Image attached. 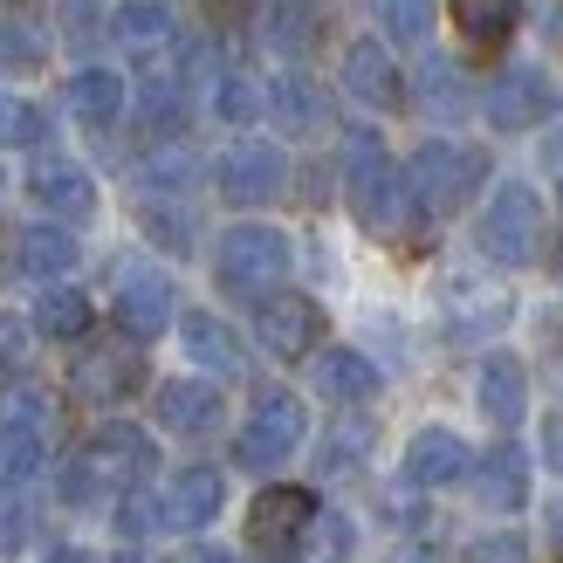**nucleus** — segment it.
<instances>
[{
    "label": "nucleus",
    "mask_w": 563,
    "mask_h": 563,
    "mask_svg": "<svg viewBox=\"0 0 563 563\" xmlns=\"http://www.w3.org/2000/svg\"><path fill=\"white\" fill-rule=\"evenodd\" d=\"M152 474H158L152 433H137V427H103L97 440H82L76 461L63 467V501H69V509H97L103 495L145 488Z\"/></svg>",
    "instance_id": "nucleus-1"
},
{
    "label": "nucleus",
    "mask_w": 563,
    "mask_h": 563,
    "mask_svg": "<svg viewBox=\"0 0 563 563\" xmlns=\"http://www.w3.org/2000/svg\"><path fill=\"white\" fill-rule=\"evenodd\" d=\"M289 268H296V247L268 220H241V228H228L213 241V282L234 302H268L289 282Z\"/></svg>",
    "instance_id": "nucleus-2"
},
{
    "label": "nucleus",
    "mask_w": 563,
    "mask_h": 563,
    "mask_svg": "<svg viewBox=\"0 0 563 563\" xmlns=\"http://www.w3.org/2000/svg\"><path fill=\"white\" fill-rule=\"evenodd\" d=\"M344 186H351V213H357L364 234H385V241L406 234L412 192H406V173L385 158V145H378L372 131L351 137V152H344Z\"/></svg>",
    "instance_id": "nucleus-3"
},
{
    "label": "nucleus",
    "mask_w": 563,
    "mask_h": 563,
    "mask_svg": "<svg viewBox=\"0 0 563 563\" xmlns=\"http://www.w3.org/2000/svg\"><path fill=\"white\" fill-rule=\"evenodd\" d=\"M482 186H488V152H482V145H454V137H433V145H419L412 165H406L412 207L433 213V220L461 213Z\"/></svg>",
    "instance_id": "nucleus-4"
},
{
    "label": "nucleus",
    "mask_w": 563,
    "mask_h": 563,
    "mask_svg": "<svg viewBox=\"0 0 563 563\" xmlns=\"http://www.w3.org/2000/svg\"><path fill=\"white\" fill-rule=\"evenodd\" d=\"M482 255L501 262V268H529L543 255V200H537V186H495V200L482 213Z\"/></svg>",
    "instance_id": "nucleus-5"
},
{
    "label": "nucleus",
    "mask_w": 563,
    "mask_h": 563,
    "mask_svg": "<svg viewBox=\"0 0 563 563\" xmlns=\"http://www.w3.org/2000/svg\"><path fill=\"white\" fill-rule=\"evenodd\" d=\"M213 192L228 207H268V200L289 192V158H282V145H268V137H241V145L220 152Z\"/></svg>",
    "instance_id": "nucleus-6"
},
{
    "label": "nucleus",
    "mask_w": 563,
    "mask_h": 563,
    "mask_svg": "<svg viewBox=\"0 0 563 563\" xmlns=\"http://www.w3.org/2000/svg\"><path fill=\"white\" fill-rule=\"evenodd\" d=\"M296 446H302V399L296 391H262L255 412H247V427H241V440H234V461L247 474H275Z\"/></svg>",
    "instance_id": "nucleus-7"
},
{
    "label": "nucleus",
    "mask_w": 563,
    "mask_h": 563,
    "mask_svg": "<svg viewBox=\"0 0 563 563\" xmlns=\"http://www.w3.org/2000/svg\"><path fill=\"white\" fill-rule=\"evenodd\" d=\"M137 378H145V351L131 336H103V344H82L76 372H69V391L82 406H124Z\"/></svg>",
    "instance_id": "nucleus-8"
},
{
    "label": "nucleus",
    "mask_w": 563,
    "mask_h": 563,
    "mask_svg": "<svg viewBox=\"0 0 563 563\" xmlns=\"http://www.w3.org/2000/svg\"><path fill=\"white\" fill-rule=\"evenodd\" d=\"M309 522H317V495L309 488H262L247 501V543L262 556H296Z\"/></svg>",
    "instance_id": "nucleus-9"
},
{
    "label": "nucleus",
    "mask_w": 563,
    "mask_h": 563,
    "mask_svg": "<svg viewBox=\"0 0 563 563\" xmlns=\"http://www.w3.org/2000/svg\"><path fill=\"white\" fill-rule=\"evenodd\" d=\"M255 336H262V351L282 357V364H296V357H317L323 344V309L296 296V289H275L268 302H255Z\"/></svg>",
    "instance_id": "nucleus-10"
},
{
    "label": "nucleus",
    "mask_w": 563,
    "mask_h": 563,
    "mask_svg": "<svg viewBox=\"0 0 563 563\" xmlns=\"http://www.w3.org/2000/svg\"><path fill=\"white\" fill-rule=\"evenodd\" d=\"M550 76L543 69H501L495 82H488V97H482V110H488V124L495 131H537L543 118H550Z\"/></svg>",
    "instance_id": "nucleus-11"
},
{
    "label": "nucleus",
    "mask_w": 563,
    "mask_h": 563,
    "mask_svg": "<svg viewBox=\"0 0 563 563\" xmlns=\"http://www.w3.org/2000/svg\"><path fill=\"white\" fill-rule=\"evenodd\" d=\"M27 200H35L55 228H76V220L97 213V179L69 158H42L35 173H27Z\"/></svg>",
    "instance_id": "nucleus-12"
},
{
    "label": "nucleus",
    "mask_w": 563,
    "mask_h": 563,
    "mask_svg": "<svg viewBox=\"0 0 563 563\" xmlns=\"http://www.w3.org/2000/svg\"><path fill=\"white\" fill-rule=\"evenodd\" d=\"M152 419L165 433H179V440H207L220 419H228V406H220V391L207 378H165L152 391Z\"/></svg>",
    "instance_id": "nucleus-13"
},
{
    "label": "nucleus",
    "mask_w": 563,
    "mask_h": 563,
    "mask_svg": "<svg viewBox=\"0 0 563 563\" xmlns=\"http://www.w3.org/2000/svg\"><path fill=\"white\" fill-rule=\"evenodd\" d=\"M173 323V282H165L158 268H124L118 275V330L131 336V344H152V336Z\"/></svg>",
    "instance_id": "nucleus-14"
},
{
    "label": "nucleus",
    "mask_w": 563,
    "mask_h": 563,
    "mask_svg": "<svg viewBox=\"0 0 563 563\" xmlns=\"http://www.w3.org/2000/svg\"><path fill=\"white\" fill-rule=\"evenodd\" d=\"M344 90L364 110H399L406 103V76H399V63H391L385 42H351L344 48Z\"/></svg>",
    "instance_id": "nucleus-15"
},
{
    "label": "nucleus",
    "mask_w": 563,
    "mask_h": 563,
    "mask_svg": "<svg viewBox=\"0 0 563 563\" xmlns=\"http://www.w3.org/2000/svg\"><path fill=\"white\" fill-rule=\"evenodd\" d=\"M467 467H474L467 440L446 433V427L412 433V446H406V482L412 488H454V482H467Z\"/></svg>",
    "instance_id": "nucleus-16"
},
{
    "label": "nucleus",
    "mask_w": 563,
    "mask_h": 563,
    "mask_svg": "<svg viewBox=\"0 0 563 563\" xmlns=\"http://www.w3.org/2000/svg\"><path fill=\"white\" fill-rule=\"evenodd\" d=\"M467 474H474V495H482V509H495V516H509V509H522V501H529V454H522L516 440L488 446V454L474 461Z\"/></svg>",
    "instance_id": "nucleus-17"
},
{
    "label": "nucleus",
    "mask_w": 563,
    "mask_h": 563,
    "mask_svg": "<svg viewBox=\"0 0 563 563\" xmlns=\"http://www.w3.org/2000/svg\"><path fill=\"white\" fill-rule=\"evenodd\" d=\"M179 336H186V357L200 364V372H213V378H241V372H247L241 336L220 323L213 309H192V317H179Z\"/></svg>",
    "instance_id": "nucleus-18"
},
{
    "label": "nucleus",
    "mask_w": 563,
    "mask_h": 563,
    "mask_svg": "<svg viewBox=\"0 0 563 563\" xmlns=\"http://www.w3.org/2000/svg\"><path fill=\"white\" fill-rule=\"evenodd\" d=\"M474 399H482V412L495 419V427H522V412H529V372H522V357L495 351L482 364V378H474Z\"/></svg>",
    "instance_id": "nucleus-19"
},
{
    "label": "nucleus",
    "mask_w": 563,
    "mask_h": 563,
    "mask_svg": "<svg viewBox=\"0 0 563 563\" xmlns=\"http://www.w3.org/2000/svg\"><path fill=\"white\" fill-rule=\"evenodd\" d=\"M309 378H317V391H323L330 406H364V399H378V364L364 357V351H317Z\"/></svg>",
    "instance_id": "nucleus-20"
},
{
    "label": "nucleus",
    "mask_w": 563,
    "mask_h": 563,
    "mask_svg": "<svg viewBox=\"0 0 563 563\" xmlns=\"http://www.w3.org/2000/svg\"><path fill=\"white\" fill-rule=\"evenodd\" d=\"M220 501H228V482H220L213 467H179L173 488H165V522L173 529H207L220 516Z\"/></svg>",
    "instance_id": "nucleus-21"
},
{
    "label": "nucleus",
    "mask_w": 563,
    "mask_h": 563,
    "mask_svg": "<svg viewBox=\"0 0 563 563\" xmlns=\"http://www.w3.org/2000/svg\"><path fill=\"white\" fill-rule=\"evenodd\" d=\"M268 110H275V124L289 137H323L330 131V97L309 76H275L268 82Z\"/></svg>",
    "instance_id": "nucleus-22"
},
{
    "label": "nucleus",
    "mask_w": 563,
    "mask_h": 563,
    "mask_svg": "<svg viewBox=\"0 0 563 563\" xmlns=\"http://www.w3.org/2000/svg\"><path fill=\"white\" fill-rule=\"evenodd\" d=\"M14 268H21V275H42V282L69 275V268H76V234L55 228V220H42V228H21V234H14Z\"/></svg>",
    "instance_id": "nucleus-23"
},
{
    "label": "nucleus",
    "mask_w": 563,
    "mask_h": 563,
    "mask_svg": "<svg viewBox=\"0 0 563 563\" xmlns=\"http://www.w3.org/2000/svg\"><path fill=\"white\" fill-rule=\"evenodd\" d=\"M69 110H76V124H90V131L118 124V110H124V76H118V69H76Z\"/></svg>",
    "instance_id": "nucleus-24"
},
{
    "label": "nucleus",
    "mask_w": 563,
    "mask_h": 563,
    "mask_svg": "<svg viewBox=\"0 0 563 563\" xmlns=\"http://www.w3.org/2000/svg\"><path fill=\"white\" fill-rule=\"evenodd\" d=\"M35 330L55 336V344H82V336H90V296L69 289V282L42 289V296H35Z\"/></svg>",
    "instance_id": "nucleus-25"
},
{
    "label": "nucleus",
    "mask_w": 563,
    "mask_h": 563,
    "mask_svg": "<svg viewBox=\"0 0 563 563\" xmlns=\"http://www.w3.org/2000/svg\"><path fill=\"white\" fill-rule=\"evenodd\" d=\"M454 27L474 55H488L516 35V0H454Z\"/></svg>",
    "instance_id": "nucleus-26"
},
{
    "label": "nucleus",
    "mask_w": 563,
    "mask_h": 563,
    "mask_svg": "<svg viewBox=\"0 0 563 563\" xmlns=\"http://www.w3.org/2000/svg\"><path fill=\"white\" fill-rule=\"evenodd\" d=\"M42 454H48V446H42V427H35V419H0V482H8V488H27V482H35V474H42Z\"/></svg>",
    "instance_id": "nucleus-27"
},
{
    "label": "nucleus",
    "mask_w": 563,
    "mask_h": 563,
    "mask_svg": "<svg viewBox=\"0 0 563 563\" xmlns=\"http://www.w3.org/2000/svg\"><path fill=\"white\" fill-rule=\"evenodd\" d=\"M110 35L137 55H152V48L173 42V8H165V0H124V8L110 14Z\"/></svg>",
    "instance_id": "nucleus-28"
},
{
    "label": "nucleus",
    "mask_w": 563,
    "mask_h": 563,
    "mask_svg": "<svg viewBox=\"0 0 563 563\" xmlns=\"http://www.w3.org/2000/svg\"><path fill=\"white\" fill-rule=\"evenodd\" d=\"M192 186H200V158L192 152H158L145 173H137V200H186L192 207Z\"/></svg>",
    "instance_id": "nucleus-29"
},
{
    "label": "nucleus",
    "mask_w": 563,
    "mask_h": 563,
    "mask_svg": "<svg viewBox=\"0 0 563 563\" xmlns=\"http://www.w3.org/2000/svg\"><path fill=\"white\" fill-rule=\"evenodd\" d=\"M419 103L433 110V118H467V82H461V69L446 63V55H427V63H419Z\"/></svg>",
    "instance_id": "nucleus-30"
},
{
    "label": "nucleus",
    "mask_w": 563,
    "mask_h": 563,
    "mask_svg": "<svg viewBox=\"0 0 563 563\" xmlns=\"http://www.w3.org/2000/svg\"><path fill=\"white\" fill-rule=\"evenodd\" d=\"M364 454H372V419H336V427L323 433V446H317V474H351Z\"/></svg>",
    "instance_id": "nucleus-31"
},
{
    "label": "nucleus",
    "mask_w": 563,
    "mask_h": 563,
    "mask_svg": "<svg viewBox=\"0 0 563 563\" xmlns=\"http://www.w3.org/2000/svg\"><path fill=\"white\" fill-rule=\"evenodd\" d=\"M137 213H145V234H152L158 247H173V255H186L192 234H200V220H192L186 200H137Z\"/></svg>",
    "instance_id": "nucleus-32"
},
{
    "label": "nucleus",
    "mask_w": 563,
    "mask_h": 563,
    "mask_svg": "<svg viewBox=\"0 0 563 563\" xmlns=\"http://www.w3.org/2000/svg\"><path fill=\"white\" fill-rule=\"evenodd\" d=\"M137 110H145L152 131H179V118H186V82L165 76V69H152L145 82H137Z\"/></svg>",
    "instance_id": "nucleus-33"
},
{
    "label": "nucleus",
    "mask_w": 563,
    "mask_h": 563,
    "mask_svg": "<svg viewBox=\"0 0 563 563\" xmlns=\"http://www.w3.org/2000/svg\"><path fill=\"white\" fill-rule=\"evenodd\" d=\"M317 8L309 0H282V8L268 14V42L282 48V55H309V42H317Z\"/></svg>",
    "instance_id": "nucleus-34"
},
{
    "label": "nucleus",
    "mask_w": 563,
    "mask_h": 563,
    "mask_svg": "<svg viewBox=\"0 0 563 563\" xmlns=\"http://www.w3.org/2000/svg\"><path fill=\"white\" fill-rule=\"evenodd\" d=\"M118 529H124L131 543L158 537V529H165V495H158L152 482H145V488H124V495H118Z\"/></svg>",
    "instance_id": "nucleus-35"
},
{
    "label": "nucleus",
    "mask_w": 563,
    "mask_h": 563,
    "mask_svg": "<svg viewBox=\"0 0 563 563\" xmlns=\"http://www.w3.org/2000/svg\"><path fill=\"white\" fill-rule=\"evenodd\" d=\"M378 21L391 42H427L433 35V0H378Z\"/></svg>",
    "instance_id": "nucleus-36"
},
{
    "label": "nucleus",
    "mask_w": 563,
    "mask_h": 563,
    "mask_svg": "<svg viewBox=\"0 0 563 563\" xmlns=\"http://www.w3.org/2000/svg\"><path fill=\"white\" fill-rule=\"evenodd\" d=\"M262 103H268V97H262L247 76H220V97H213V110H220L228 124H255V118H262Z\"/></svg>",
    "instance_id": "nucleus-37"
},
{
    "label": "nucleus",
    "mask_w": 563,
    "mask_h": 563,
    "mask_svg": "<svg viewBox=\"0 0 563 563\" xmlns=\"http://www.w3.org/2000/svg\"><path fill=\"white\" fill-rule=\"evenodd\" d=\"M35 137H42V110L0 90V145H35Z\"/></svg>",
    "instance_id": "nucleus-38"
},
{
    "label": "nucleus",
    "mask_w": 563,
    "mask_h": 563,
    "mask_svg": "<svg viewBox=\"0 0 563 563\" xmlns=\"http://www.w3.org/2000/svg\"><path fill=\"white\" fill-rule=\"evenodd\" d=\"M467 563H529V543L516 537V529H495V537L467 543Z\"/></svg>",
    "instance_id": "nucleus-39"
},
{
    "label": "nucleus",
    "mask_w": 563,
    "mask_h": 563,
    "mask_svg": "<svg viewBox=\"0 0 563 563\" xmlns=\"http://www.w3.org/2000/svg\"><path fill=\"white\" fill-rule=\"evenodd\" d=\"M55 14H63L69 42H90V35H97V21H103V0H55Z\"/></svg>",
    "instance_id": "nucleus-40"
},
{
    "label": "nucleus",
    "mask_w": 563,
    "mask_h": 563,
    "mask_svg": "<svg viewBox=\"0 0 563 563\" xmlns=\"http://www.w3.org/2000/svg\"><path fill=\"white\" fill-rule=\"evenodd\" d=\"M0 372H27V317H0Z\"/></svg>",
    "instance_id": "nucleus-41"
},
{
    "label": "nucleus",
    "mask_w": 563,
    "mask_h": 563,
    "mask_svg": "<svg viewBox=\"0 0 563 563\" xmlns=\"http://www.w3.org/2000/svg\"><path fill=\"white\" fill-rule=\"evenodd\" d=\"M309 537H317L323 556H344V550H351V522H344V516H317V522H309Z\"/></svg>",
    "instance_id": "nucleus-42"
},
{
    "label": "nucleus",
    "mask_w": 563,
    "mask_h": 563,
    "mask_svg": "<svg viewBox=\"0 0 563 563\" xmlns=\"http://www.w3.org/2000/svg\"><path fill=\"white\" fill-rule=\"evenodd\" d=\"M543 461H550V474H563V412L543 419Z\"/></svg>",
    "instance_id": "nucleus-43"
},
{
    "label": "nucleus",
    "mask_w": 563,
    "mask_h": 563,
    "mask_svg": "<svg viewBox=\"0 0 563 563\" xmlns=\"http://www.w3.org/2000/svg\"><path fill=\"white\" fill-rule=\"evenodd\" d=\"M550 173H556V186H563V131L550 137Z\"/></svg>",
    "instance_id": "nucleus-44"
},
{
    "label": "nucleus",
    "mask_w": 563,
    "mask_h": 563,
    "mask_svg": "<svg viewBox=\"0 0 563 563\" xmlns=\"http://www.w3.org/2000/svg\"><path fill=\"white\" fill-rule=\"evenodd\" d=\"M192 563H234L228 550H192Z\"/></svg>",
    "instance_id": "nucleus-45"
},
{
    "label": "nucleus",
    "mask_w": 563,
    "mask_h": 563,
    "mask_svg": "<svg viewBox=\"0 0 563 563\" xmlns=\"http://www.w3.org/2000/svg\"><path fill=\"white\" fill-rule=\"evenodd\" d=\"M48 563H90V556H82V550H55Z\"/></svg>",
    "instance_id": "nucleus-46"
},
{
    "label": "nucleus",
    "mask_w": 563,
    "mask_h": 563,
    "mask_svg": "<svg viewBox=\"0 0 563 563\" xmlns=\"http://www.w3.org/2000/svg\"><path fill=\"white\" fill-rule=\"evenodd\" d=\"M118 563H152V556H145V550H124V556H118Z\"/></svg>",
    "instance_id": "nucleus-47"
},
{
    "label": "nucleus",
    "mask_w": 563,
    "mask_h": 563,
    "mask_svg": "<svg viewBox=\"0 0 563 563\" xmlns=\"http://www.w3.org/2000/svg\"><path fill=\"white\" fill-rule=\"evenodd\" d=\"M550 529H556V537H563V501H556V509H550Z\"/></svg>",
    "instance_id": "nucleus-48"
},
{
    "label": "nucleus",
    "mask_w": 563,
    "mask_h": 563,
    "mask_svg": "<svg viewBox=\"0 0 563 563\" xmlns=\"http://www.w3.org/2000/svg\"><path fill=\"white\" fill-rule=\"evenodd\" d=\"M268 563H296V556H268Z\"/></svg>",
    "instance_id": "nucleus-49"
}]
</instances>
